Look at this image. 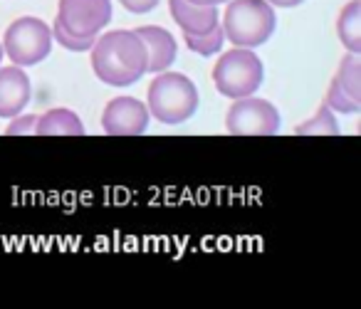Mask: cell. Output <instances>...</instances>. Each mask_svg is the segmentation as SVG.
I'll return each instance as SVG.
<instances>
[{
    "mask_svg": "<svg viewBox=\"0 0 361 309\" xmlns=\"http://www.w3.org/2000/svg\"><path fill=\"white\" fill-rule=\"evenodd\" d=\"M35 134L40 136H82L85 134V124L72 109L57 107L45 114H37Z\"/></svg>",
    "mask_w": 361,
    "mask_h": 309,
    "instance_id": "cell-12",
    "label": "cell"
},
{
    "mask_svg": "<svg viewBox=\"0 0 361 309\" xmlns=\"http://www.w3.org/2000/svg\"><path fill=\"white\" fill-rule=\"evenodd\" d=\"M334 82L351 97V99L361 102V60L354 52H346L339 62V70L334 75Z\"/></svg>",
    "mask_w": 361,
    "mask_h": 309,
    "instance_id": "cell-14",
    "label": "cell"
},
{
    "mask_svg": "<svg viewBox=\"0 0 361 309\" xmlns=\"http://www.w3.org/2000/svg\"><path fill=\"white\" fill-rule=\"evenodd\" d=\"M183 42L191 52L201 57H211V55H218L223 50V42H226V32L223 28L218 25L216 30L206 32V35H183Z\"/></svg>",
    "mask_w": 361,
    "mask_h": 309,
    "instance_id": "cell-16",
    "label": "cell"
},
{
    "mask_svg": "<svg viewBox=\"0 0 361 309\" xmlns=\"http://www.w3.org/2000/svg\"><path fill=\"white\" fill-rule=\"evenodd\" d=\"M32 99L30 77L23 67H0V119L23 114Z\"/></svg>",
    "mask_w": 361,
    "mask_h": 309,
    "instance_id": "cell-9",
    "label": "cell"
},
{
    "mask_svg": "<svg viewBox=\"0 0 361 309\" xmlns=\"http://www.w3.org/2000/svg\"><path fill=\"white\" fill-rule=\"evenodd\" d=\"M223 32L233 47L265 45L277 28L275 8L267 0H231L223 13Z\"/></svg>",
    "mask_w": 361,
    "mask_h": 309,
    "instance_id": "cell-3",
    "label": "cell"
},
{
    "mask_svg": "<svg viewBox=\"0 0 361 309\" xmlns=\"http://www.w3.org/2000/svg\"><path fill=\"white\" fill-rule=\"evenodd\" d=\"M226 131L233 136H275L280 131V111L260 97H240L228 109Z\"/></svg>",
    "mask_w": 361,
    "mask_h": 309,
    "instance_id": "cell-6",
    "label": "cell"
},
{
    "mask_svg": "<svg viewBox=\"0 0 361 309\" xmlns=\"http://www.w3.org/2000/svg\"><path fill=\"white\" fill-rule=\"evenodd\" d=\"M188 3H196V6H221V3H228V0H188Z\"/></svg>",
    "mask_w": 361,
    "mask_h": 309,
    "instance_id": "cell-22",
    "label": "cell"
},
{
    "mask_svg": "<svg viewBox=\"0 0 361 309\" xmlns=\"http://www.w3.org/2000/svg\"><path fill=\"white\" fill-rule=\"evenodd\" d=\"M265 82V65L250 47H233L218 57L213 67V85L228 99L250 97Z\"/></svg>",
    "mask_w": 361,
    "mask_h": 309,
    "instance_id": "cell-4",
    "label": "cell"
},
{
    "mask_svg": "<svg viewBox=\"0 0 361 309\" xmlns=\"http://www.w3.org/2000/svg\"><path fill=\"white\" fill-rule=\"evenodd\" d=\"M37 114H18L11 119V124L6 126L8 136H20V134H35Z\"/></svg>",
    "mask_w": 361,
    "mask_h": 309,
    "instance_id": "cell-19",
    "label": "cell"
},
{
    "mask_svg": "<svg viewBox=\"0 0 361 309\" xmlns=\"http://www.w3.org/2000/svg\"><path fill=\"white\" fill-rule=\"evenodd\" d=\"M55 20L77 37H97L111 23V0H60Z\"/></svg>",
    "mask_w": 361,
    "mask_h": 309,
    "instance_id": "cell-7",
    "label": "cell"
},
{
    "mask_svg": "<svg viewBox=\"0 0 361 309\" xmlns=\"http://www.w3.org/2000/svg\"><path fill=\"white\" fill-rule=\"evenodd\" d=\"M169 11L183 35H206L221 25L218 6H196L188 0H169Z\"/></svg>",
    "mask_w": 361,
    "mask_h": 309,
    "instance_id": "cell-10",
    "label": "cell"
},
{
    "mask_svg": "<svg viewBox=\"0 0 361 309\" xmlns=\"http://www.w3.org/2000/svg\"><path fill=\"white\" fill-rule=\"evenodd\" d=\"M121 8L131 16H144V13H151L159 8L161 0H119Z\"/></svg>",
    "mask_w": 361,
    "mask_h": 309,
    "instance_id": "cell-20",
    "label": "cell"
},
{
    "mask_svg": "<svg viewBox=\"0 0 361 309\" xmlns=\"http://www.w3.org/2000/svg\"><path fill=\"white\" fill-rule=\"evenodd\" d=\"M134 32L141 37V42L146 45V52H149V70L146 72L159 75V72L169 70L173 65L176 55H178V42H176V37L166 28L144 25V28H136Z\"/></svg>",
    "mask_w": 361,
    "mask_h": 309,
    "instance_id": "cell-11",
    "label": "cell"
},
{
    "mask_svg": "<svg viewBox=\"0 0 361 309\" xmlns=\"http://www.w3.org/2000/svg\"><path fill=\"white\" fill-rule=\"evenodd\" d=\"M149 121V107L136 97H114L102 111V129L109 136H141Z\"/></svg>",
    "mask_w": 361,
    "mask_h": 309,
    "instance_id": "cell-8",
    "label": "cell"
},
{
    "mask_svg": "<svg viewBox=\"0 0 361 309\" xmlns=\"http://www.w3.org/2000/svg\"><path fill=\"white\" fill-rule=\"evenodd\" d=\"M0 45H3V55L11 57L13 65H40L52 52V28L35 16L18 18L8 25Z\"/></svg>",
    "mask_w": 361,
    "mask_h": 309,
    "instance_id": "cell-5",
    "label": "cell"
},
{
    "mask_svg": "<svg viewBox=\"0 0 361 309\" xmlns=\"http://www.w3.org/2000/svg\"><path fill=\"white\" fill-rule=\"evenodd\" d=\"M324 104L329 107L334 114H356V111H361V102L351 99V97L346 95V92L341 90L334 80L329 82V92H326Z\"/></svg>",
    "mask_w": 361,
    "mask_h": 309,
    "instance_id": "cell-17",
    "label": "cell"
},
{
    "mask_svg": "<svg viewBox=\"0 0 361 309\" xmlns=\"http://www.w3.org/2000/svg\"><path fill=\"white\" fill-rule=\"evenodd\" d=\"M92 70L109 87H131L149 70V52L134 30H111L94 37Z\"/></svg>",
    "mask_w": 361,
    "mask_h": 309,
    "instance_id": "cell-1",
    "label": "cell"
},
{
    "mask_svg": "<svg viewBox=\"0 0 361 309\" xmlns=\"http://www.w3.org/2000/svg\"><path fill=\"white\" fill-rule=\"evenodd\" d=\"M198 90L191 82V77L180 72H159L154 82L149 85V114L159 119L166 126H178L188 121L198 111Z\"/></svg>",
    "mask_w": 361,
    "mask_h": 309,
    "instance_id": "cell-2",
    "label": "cell"
},
{
    "mask_svg": "<svg viewBox=\"0 0 361 309\" xmlns=\"http://www.w3.org/2000/svg\"><path fill=\"white\" fill-rule=\"evenodd\" d=\"M52 40H57L65 50H70V52H90V47L94 45V37L72 35V32H67L57 20L52 23Z\"/></svg>",
    "mask_w": 361,
    "mask_h": 309,
    "instance_id": "cell-18",
    "label": "cell"
},
{
    "mask_svg": "<svg viewBox=\"0 0 361 309\" xmlns=\"http://www.w3.org/2000/svg\"><path fill=\"white\" fill-rule=\"evenodd\" d=\"M336 35L346 52L361 55V0H349L336 18Z\"/></svg>",
    "mask_w": 361,
    "mask_h": 309,
    "instance_id": "cell-13",
    "label": "cell"
},
{
    "mask_svg": "<svg viewBox=\"0 0 361 309\" xmlns=\"http://www.w3.org/2000/svg\"><path fill=\"white\" fill-rule=\"evenodd\" d=\"M0 62H3V45H0Z\"/></svg>",
    "mask_w": 361,
    "mask_h": 309,
    "instance_id": "cell-23",
    "label": "cell"
},
{
    "mask_svg": "<svg viewBox=\"0 0 361 309\" xmlns=\"http://www.w3.org/2000/svg\"><path fill=\"white\" fill-rule=\"evenodd\" d=\"M272 8H297V6H302L305 0H267Z\"/></svg>",
    "mask_w": 361,
    "mask_h": 309,
    "instance_id": "cell-21",
    "label": "cell"
},
{
    "mask_svg": "<svg viewBox=\"0 0 361 309\" xmlns=\"http://www.w3.org/2000/svg\"><path fill=\"white\" fill-rule=\"evenodd\" d=\"M295 134L297 136H336L339 134V121H336V114L329 107L322 104L312 119L295 126Z\"/></svg>",
    "mask_w": 361,
    "mask_h": 309,
    "instance_id": "cell-15",
    "label": "cell"
}]
</instances>
